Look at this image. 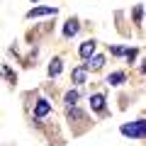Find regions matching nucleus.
I'll list each match as a JSON object with an SVG mask.
<instances>
[{
  "label": "nucleus",
  "mask_w": 146,
  "mask_h": 146,
  "mask_svg": "<svg viewBox=\"0 0 146 146\" xmlns=\"http://www.w3.org/2000/svg\"><path fill=\"white\" fill-rule=\"evenodd\" d=\"M144 119H136L131 124H122V134L124 136H131V139H144Z\"/></svg>",
  "instance_id": "nucleus-1"
},
{
  "label": "nucleus",
  "mask_w": 146,
  "mask_h": 146,
  "mask_svg": "<svg viewBox=\"0 0 146 146\" xmlns=\"http://www.w3.org/2000/svg\"><path fill=\"white\" fill-rule=\"evenodd\" d=\"M95 49H98V42H95V39H88V42H83V44L78 46V56L88 61V58L95 54Z\"/></svg>",
  "instance_id": "nucleus-2"
},
{
  "label": "nucleus",
  "mask_w": 146,
  "mask_h": 146,
  "mask_svg": "<svg viewBox=\"0 0 146 146\" xmlns=\"http://www.w3.org/2000/svg\"><path fill=\"white\" fill-rule=\"evenodd\" d=\"M49 112H51V102L49 100H36V105H34V119H42V117H46Z\"/></svg>",
  "instance_id": "nucleus-3"
},
{
  "label": "nucleus",
  "mask_w": 146,
  "mask_h": 146,
  "mask_svg": "<svg viewBox=\"0 0 146 146\" xmlns=\"http://www.w3.org/2000/svg\"><path fill=\"white\" fill-rule=\"evenodd\" d=\"M85 78H88V68L85 66H76L73 68V73H71V83L73 85H83Z\"/></svg>",
  "instance_id": "nucleus-4"
},
{
  "label": "nucleus",
  "mask_w": 146,
  "mask_h": 146,
  "mask_svg": "<svg viewBox=\"0 0 146 146\" xmlns=\"http://www.w3.org/2000/svg\"><path fill=\"white\" fill-rule=\"evenodd\" d=\"M58 7H32L27 12V20H34V17H44V15H56Z\"/></svg>",
  "instance_id": "nucleus-5"
},
{
  "label": "nucleus",
  "mask_w": 146,
  "mask_h": 146,
  "mask_svg": "<svg viewBox=\"0 0 146 146\" xmlns=\"http://www.w3.org/2000/svg\"><path fill=\"white\" fill-rule=\"evenodd\" d=\"M78 29H80V22L76 20V17H71V20L63 25V36H66V39H71V36L78 34Z\"/></svg>",
  "instance_id": "nucleus-6"
},
{
  "label": "nucleus",
  "mask_w": 146,
  "mask_h": 146,
  "mask_svg": "<svg viewBox=\"0 0 146 146\" xmlns=\"http://www.w3.org/2000/svg\"><path fill=\"white\" fill-rule=\"evenodd\" d=\"M90 107H93V112H102L105 110V93L90 95Z\"/></svg>",
  "instance_id": "nucleus-7"
},
{
  "label": "nucleus",
  "mask_w": 146,
  "mask_h": 146,
  "mask_svg": "<svg viewBox=\"0 0 146 146\" xmlns=\"http://www.w3.org/2000/svg\"><path fill=\"white\" fill-rule=\"evenodd\" d=\"M105 66V56H90L88 58V63H85V68H88V71H100V68Z\"/></svg>",
  "instance_id": "nucleus-8"
},
{
  "label": "nucleus",
  "mask_w": 146,
  "mask_h": 146,
  "mask_svg": "<svg viewBox=\"0 0 146 146\" xmlns=\"http://www.w3.org/2000/svg\"><path fill=\"white\" fill-rule=\"evenodd\" d=\"M124 80H127V76L122 71H115V73H110V76H107V83L110 85H122Z\"/></svg>",
  "instance_id": "nucleus-9"
},
{
  "label": "nucleus",
  "mask_w": 146,
  "mask_h": 146,
  "mask_svg": "<svg viewBox=\"0 0 146 146\" xmlns=\"http://www.w3.org/2000/svg\"><path fill=\"white\" fill-rule=\"evenodd\" d=\"M78 100H80V93H78V90H68V93L63 95V102H66L68 107H73V105H78Z\"/></svg>",
  "instance_id": "nucleus-10"
},
{
  "label": "nucleus",
  "mask_w": 146,
  "mask_h": 146,
  "mask_svg": "<svg viewBox=\"0 0 146 146\" xmlns=\"http://www.w3.org/2000/svg\"><path fill=\"white\" fill-rule=\"evenodd\" d=\"M61 58H54L51 63H49V76H51V78H58V76H61Z\"/></svg>",
  "instance_id": "nucleus-11"
},
{
  "label": "nucleus",
  "mask_w": 146,
  "mask_h": 146,
  "mask_svg": "<svg viewBox=\"0 0 146 146\" xmlns=\"http://www.w3.org/2000/svg\"><path fill=\"white\" fill-rule=\"evenodd\" d=\"M124 51L127 49H122V46H110V54L112 56H124Z\"/></svg>",
  "instance_id": "nucleus-12"
},
{
  "label": "nucleus",
  "mask_w": 146,
  "mask_h": 146,
  "mask_svg": "<svg viewBox=\"0 0 146 146\" xmlns=\"http://www.w3.org/2000/svg\"><path fill=\"white\" fill-rule=\"evenodd\" d=\"M124 54H127V61L131 63V61H134V58H136V54H139V49H127Z\"/></svg>",
  "instance_id": "nucleus-13"
},
{
  "label": "nucleus",
  "mask_w": 146,
  "mask_h": 146,
  "mask_svg": "<svg viewBox=\"0 0 146 146\" xmlns=\"http://www.w3.org/2000/svg\"><path fill=\"white\" fill-rule=\"evenodd\" d=\"M141 15H144V7L136 5V10H134V20H136V25H141Z\"/></svg>",
  "instance_id": "nucleus-14"
},
{
  "label": "nucleus",
  "mask_w": 146,
  "mask_h": 146,
  "mask_svg": "<svg viewBox=\"0 0 146 146\" xmlns=\"http://www.w3.org/2000/svg\"><path fill=\"white\" fill-rule=\"evenodd\" d=\"M32 3H36V0H32Z\"/></svg>",
  "instance_id": "nucleus-15"
}]
</instances>
